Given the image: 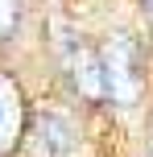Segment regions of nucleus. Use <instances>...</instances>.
<instances>
[{
	"mask_svg": "<svg viewBox=\"0 0 153 157\" xmlns=\"http://www.w3.org/2000/svg\"><path fill=\"white\" fill-rule=\"evenodd\" d=\"M104 58V83H108V99L120 108H137L145 99L149 87V54L132 33H112L99 46Z\"/></svg>",
	"mask_w": 153,
	"mask_h": 157,
	"instance_id": "1",
	"label": "nucleus"
},
{
	"mask_svg": "<svg viewBox=\"0 0 153 157\" xmlns=\"http://www.w3.org/2000/svg\"><path fill=\"white\" fill-rule=\"evenodd\" d=\"M58 58H62V75L71 83L75 95H83L87 103H104L108 99V83H104V58H99L95 46L79 37H66L58 46Z\"/></svg>",
	"mask_w": 153,
	"mask_h": 157,
	"instance_id": "2",
	"label": "nucleus"
},
{
	"mask_svg": "<svg viewBox=\"0 0 153 157\" xmlns=\"http://www.w3.org/2000/svg\"><path fill=\"white\" fill-rule=\"evenodd\" d=\"M29 153L33 157H71L75 153V124L62 112H37L29 124Z\"/></svg>",
	"mask_w": 153,
	"mask_h": 157,
	"instance_id": "3",
	"label": "nucleus"
},
{
	"mask_svg": "<svg viewBox=\"0 0 153 157\" xmlns=\"http://www.w3.org/2000/svg\"><path fill=\"white\" fill-rule=\"evenodd\" d=\"M25 141V95L13 75L0 71V157H8Z\"/></svg>",
	"mask_w": 153,
	"mask_h": 157,
	"instance_id": "4",
	"label": "nucleus"
},
{
	"mask_svg": "<svg viewBox=\"0 0 153 157\" xmlns=\"http://www.w3.org/2000/svg\"><path fill=\"white\" fill-rule=\"evenodd\" d=\"M21 25V0H0V41L13 37Z\"/></svg>",
	"mask_w": 153,
	"mask_h": 157,
	"instance_id": "5",
	"label": "nucleus"
},
{
	"mask_svg": "<svg viewBox=\"0 0 153 157\" xmlns=\"http://www.w3.org/2000/svg\"><path fill=\"white\" fill-rule=\"evenodd\" d=\"M141 8H145V13H149V17H153V0H141Z\"/></svg>",
	"mask_w": 153,
	"mask_h": 157,
	"instance_id": "6",
	"label": "nucleus"
}]
</instances>
